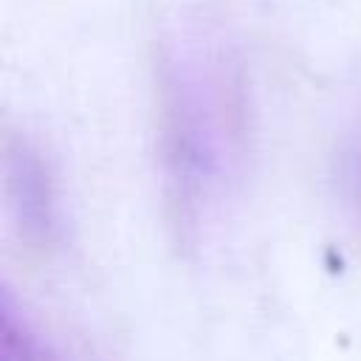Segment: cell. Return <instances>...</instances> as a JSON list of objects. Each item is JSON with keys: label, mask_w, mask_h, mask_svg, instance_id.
I'll list each match as a JSON object with an SVG mask.
<instances>
[{"label": "cell", "mask_w": 361, "mask_h": 361, "mask_svg": "<svg viewBox=\"0 0 361 361\" xmlns=\"http://www.w3.org/2000/svg\"><path fill=\"white\" fill-rule=\"evenodd\" d=\"M166 164L178 203L200 212L223 195L243 149V102L228 62L203 42L166 68Z\"/></svg>", "instance_id": "cell-1"}, {"label": "cell", "mask_w": 361, "mask_h": 361, "mask_svg": "<svg viewBox=\"0 0 361 361\" xmlns=\"http://www.w3.org/2000/svg\"><path fill=\"white\" fill-rule=\"evenodd\" d=\"M341 189L353 217L361 223V124L347 138L341 152Z\"/></svg>", "instance_id": "cell-2"}]
</instances>
